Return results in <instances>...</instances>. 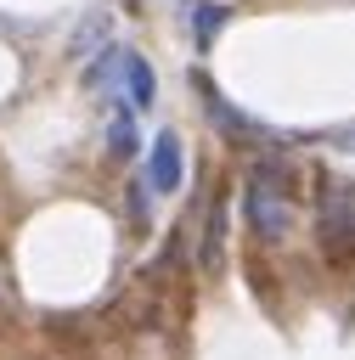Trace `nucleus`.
Masks as SVG:
<instances>
[{
  "mask_svg": "<svg viewBox=\"0 0 355 360\" xmlns=\"http://www.w3.org/2000/svg\"><path fill=\"white\" fill-rule=\"evenodd\" d=\"M242 214H248V231H254L259 242H282V236H287V225H293L287 191H282V186H270V180H259V174H248Z\"/></svg>",
  "mask_w": 355,
  "mask_h": 360,
  "instance_id": "f257e3e1",
  "label": "nucleus"
},
{
  "mask_svg": "<svg viewBox=\"0 0 355 360\" xmlns=\"http://www.w3.org/2000/svg\"><path fill=\"white\" fill-rule=\"evenodd\" d=\"M180 174H186L180 135H175V129H158V141H152V152H147V186H152V191H180Z\"/></svg>",
  "mask_w": 355,
  "mask_h": 360,
  "instance_id": "f03ea898",
  "label": "nucleus"
},
{
  "mask_svg": "<svg viewBox=\"0 0 355 360\" xmlns=\"http://www.w3.org/2000/svg\"><path fill=\"white\" fill-rule=\"evenodd\" d=\"M192 79H197L203 107H208V118H214V129H220V135H231V141H254V135H259V124H254L242 107H231V101H225V96L208 84V73H192Z\"/></svg>",
  "mask_w": 355,
  "mask_h": 360,
  "instance_id": "7ed1b4c3",
  "label": "nucleus"
},
{
  "mask_svg": "<svg viewBox=\"0 0 355 360\" xmlns=\"http://www.w3.org/2000/svg\"><path fill=\"white\" fill-rule=\"evenodd\" d=\"M124 90H130V107H152L158 101V73H152V62L147 56H135V51H124Z\"/></svg>",
  "mask_w": 355,
  "mask_h": 360,
  "instance_id": "20e7f679",
  "label": "nucleus"
},
{
  "mask_svg": "<svg viewBox=\"0 0 355 360\" xmlns=\"http://www.w3.org/2000/svg\"><path fill=\"white\" fill-rule=\"evenodd\" d=\"M220 253H225V197L208 202V225H203V253H197V264H203V270H220Z\"/></svg>",
  "mask_w": 355,
  "mask_h": 360,
  "instance_id": "39448f33",
  "label": "nucleus"
},
{
  "mask_svg": "<svg viewBox=\"0 0 355 360\" xmlns=\"http://www.w3.org/2000/svg\"><path fill=\"white\" fill-rule=\"evenodd\" d=\"M225 17H231L225 6H192V34H197V45H203V51H208V45L220 39V28H225Z\"/></svg>",
  "mask_w": 355,
  "mask_h": 360,
  "instance_id": "423d86ee",
  "label": "nucleus"
},
{
  "mask_svg": "<svg viewBox=\"0 0 355 360\" xmlns=\"http://www.w3.org/2000/svg\"><path fill=\"white\" fill-rule=\"evenodd\" d=\"M107 152H113V158H130V152H135V112H130V107L113 112V124H107Z\"/></svg>",
  "mask_w": 355,
  "mask_h": 360,
  "instance_id": "0eeeda50",
  "label": "nucleus"
},
{
  "mask_svg": "<svg viewBox=\"0 0 355 360\" xmlns=\"http://www.w3.org/2000/svg\"><path fill=\"white\" fill-rule=\"evenodd\" d=\"M118 68H124V51H107V56L90 68V84H96V90H107V84L118 79Z\"/></svg>",
  "mask_w": 355,
  "mask_h": 360,
  "instance_id": "6e6552de",
  "label": "nucleus"
}]
</instances>
